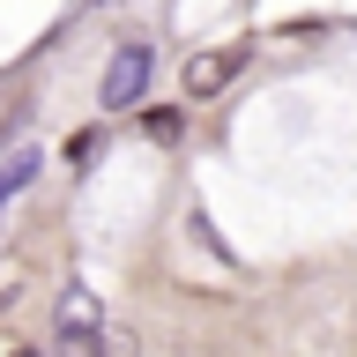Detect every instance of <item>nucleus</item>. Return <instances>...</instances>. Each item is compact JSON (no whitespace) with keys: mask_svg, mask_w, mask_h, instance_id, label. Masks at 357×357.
I'll list each match as a JSON object with an SVG mask.
<instances>
[{"mask_svg":"<svg viewBox=\"0 0 357 357\" xmlns=\"http://www.w3.org/2000/svg\"><path fill=\"white\" fill-rule=\"evenodd\" d=\"M52 357H105V312L82 283H67L52 305Z\"/></svg>","mask_w":357,"mask_h":357,"instance_id":"1","label":"nucleus"},{"mask_svg":"<svg viewBox=\"0 0 357 357\" xmlns=\"http://www.w3.org/2000/svg\"><path fill=\"white\" fill-rule=\"evenodd\" d=\"M142 89H149V45H119V52H112V67H105V89H97V97H105L112 112H127Z\"/></svg>","mask_w":357,"mask_h":357,"instance_id":"2","label":"nucleus"},{"mask_svg":"<svg viewBox=\"0 0 357 357\" xmlns=\"http://www.w3.org/2000/svg\"><path fill=\"white\" fill-rule=\"evenodd\" d=\"M238 67H245V45H216V52L186 60V97H216V89H231Z\"/></svg>","mask_w":357,"mask_h":357,"instance_id":"3","label":"nucleus"},{"mask_svg":"<svg viewBox=\"0 0 357 357\" xmlns=\"http://www.w3.org/2000/svg\"><path fill=\"white\" fill-rule=\"evenodd\" d=\"M30 172H38V149H15L8 164H0V201L22 194V186H30Z\"/></svg>","mask_w":357,"mask_h":357,"instance_id":"4","label":"nucleus"},{"mask_svg":"<svg viewBox=\"0 0 357 357\" xmlns=\"http://www.w3.org/2000/svg\"><path fill=\"white\" fill-rule=\"evenodd\" d=\"M15 357H38V350H15Z\"/></svg>","mask_w":357,"mask_h":357,"instance_id":"5","label":"nucleus"}]
</instances>
